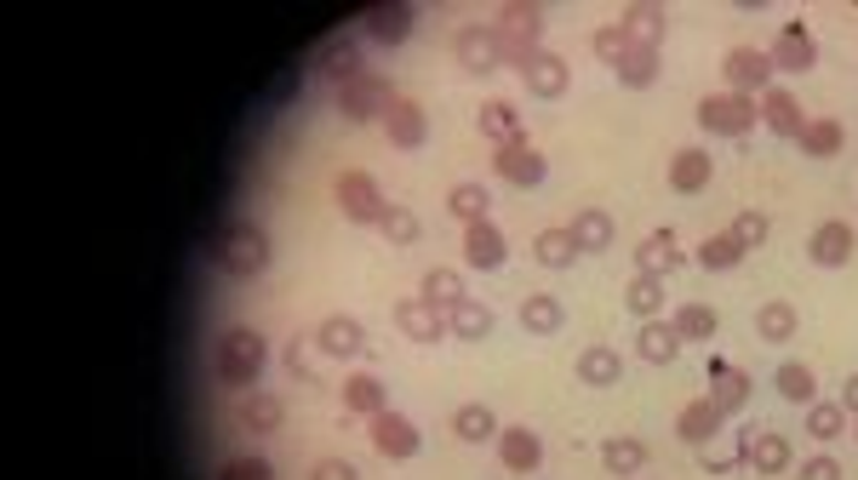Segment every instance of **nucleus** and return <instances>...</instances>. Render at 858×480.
<instances>
[{
	"instance_id": "f257e3e1",
	"label": "nucleus",
	"mask_w": 858,
	"mask_h": 480,
	"mask_svg": "<svg viewBox=\"0 0 858 480\" xmlns=\"http://www.w3.org/2000/svg\"><path fill=\"white\" fill-rule=\"evenodd\" d=\"M212 263L236 281H252V274L270 269V234L252 229V223H223L212 234Z\"/></svg>"
},
{
	"instance_id": "f03ea898",
	"label": "nucleus",
	"mask_w": 858,
	"mask_h": 480,
	"mask_svg": "<svg viewBox=\"0 0 858 480\" xmlns=\"http://www.w3.org/2000/svg\"><path fill=\"white\" fill-rule=\"evenodd\" d=\"M263 361H270V349H263V332H252V326L218 332V384L252 389L258 372H263Z\"/></svg>"
},
{
	"instance_id": "7ed1b4c3",
	"label": "nucleus",
	"mask_w": 858,
	"mask_h": 480,
	"mask_svg": "<svg viewBox=\"0 0 858 480\" xmlns=\"http://www.w3.org/2000/svg\"><path fill=\"white\" fill-rule=\"evenodd\" d=\"M492 34H499V58L526 69L544 46H538V34H544V7H504L499 18H492Z\"/></svg>"
},
{
	"instance_id": "20e7f679",
	"label": "nucleus",
	"mask_w": 858,
	"mask_h": 480,
	"mask_svg": "<svg viewBox=\"0 0 858 480\" xmlns=\"http://www.w3.org/2000/svg\"><path fill=\"white\" fill-rule=\"evenodd\" d=\"M699 126L710 137H750L755 126H762V115H755V97L710 92V97H699Z\"/></svg>"
},
{
	"instance_id": "39448f33",
	"label": "nucleus",
	"mask_w": 858,
	"mask_h": 480,
	"mask_svg": "<svg viewBox=\"0 0 858 480\" xmlns=\"http://www.w3.org/2000/svg\"><path fill=\"white\" fill-rule=\"evenodd\" d=\"M333 195H338V212H344L349 223H367V229H378V223H384V212H389V200L378 195V184L367 178V171H338Z\"/></svg>"
},
{
	"instance_id": "423d86ee",
	"label": "nucleus",
	"mask_w": 858,
	"mask_h": 480,
	"mask_svg": "<svg viewBox=\"0 0 858 480\" xmlns=\"http://www.w3.org/2000/svg\"><path fill=\"white\" fill-rule=\"evenodd\" d=\"M333 103H338V115H344V121L367 126V121H384V115H389L395 92H389L384 75H360V81H349L344 92H333Z\"/></svg>"
},
{
	"instance_id": "0eeeda50",
	"label": "nucleus",
	"mask_w": 858,
	"mask_h": 480,
	"mask_svg": "<svg viewBox=\"0 0 858 480\" xmlns=\"http://www.w3.org/2000/svg\"><path fill=\"white\" fill-rule=\"evenodd\" d=\"M310 75H315L321 86L344 92L349 81L367 75V69H360V46H355V41H326V46L315 52V63H310Z\"/></svg>"
},
{
	"instance_id": "6e6552de",
	"label": "nucleus",
	"mask_w": 858,
	"mask_h": 480,
	"mask_svg": "<svg viewBox=\"0 0 858 480\" xmlns=\"http://www.w3.org/2000/svg\"><path fill=\"white\" fill-rule=\"evenodd\" d=\"M721 75H728V92L739 97H762L767 92V75H773V58L755 52V46H733L728 63H721Z\"/></svg>"
},
{
	"instance_id": "1a4fd4ad",
	"label": "nucleus",
	"mask_w": 858,
	"mask_h": 480,
	"mask_svg": "<svg viewBox=\"0 0 858 480\" xmlns=\"http://www.w3.org/2000/svg\"><path fill=\"white\" fill-rule=\"evenodd\" d=\"M739 446H744V463L762 474V480H773V474L789 469V440H784L778 429H755V424H750V429L739 435Z\"/></svg>"
},
{
	"instance_id": "9d476101",
	"label": "nucleus",
	"mask_w": 858,
	"mask_h": 480,
	"mask_svg": "<svg viewBox=\"0 0 858 480\" xmlns=\"http://www.w3.org/2000/svg\"><path fill=\"white\" fill-rule=\"evenodd\" d=\"M458 63L470 69V75H492L504 58H499V34H492V23H464L458 29V41H452Z\"/></svg>"
},
{
	"instance_id": "9b49d317",
	"label": "nucleus",
	"mask_w": 858,
	"mask_h": 480,
	"mask_svg": "<svg viewBox=\"0 0 858 480\" xmlns=\"http://www.w3.org/2000/svg\"><path fill=\"white\" fill-rule=\"evenodd\" d=\"M360 29H367L378 46H401V41H412L418 12L407 7V0H384V7H373L367 18H360Z\"/></svg>"
},
{
	"instance_id": "f8f14e48",
	"label": "nucleus",
	"mask_w": 858,
	"mask_h": 480,
	"mask_svg": "<svg viewBox=\"0 0 858 480\" xmlns=\"http://www.w3.org/2000/svg\"><path fill=\"white\" fill-rule=\"evenodd\" d=\"M373 446L384 458H418V446H423V435H418V424L412 418H401V411H378L373 418Z\"/></svg>"
},
{
	"instance_id": "ddd939ff",
	"label": "nucleus",
	"mask_w": 858,
	"mask_h": 480,
	"mask_svg": "<svg viewBox=\"0 0 858 480\" xmlns=\"http://www.w3.org/2000/svg\"><path fill=\"white\" fill-rule=\"evenodd\" d=\"M767 58H773V69H789V75H807V69L818 63V41H813V29H807V23H784Z\"/></svg>"
},
{
	"instance_id": "4468645a",
	"label": "nucleus",
	"mask_w": 858,
	"mask_h": 480,
	"mask_svg": "<svg viewBox=\"0 0 858 480\" xmlns=\"http://www.w3.org/2000/svg\"><path fill=\"white\" fill-rule=\"evenodd\" d=\"M395 326H401V337H412V343H441L447 337V309L423 303V298H407V303H395Z\"/></svg>"
},
{
	"instance_id": "2eb2a0df",
	"label": "nucleus",
	"mask_w": 858,
	"mask_h": 480,
	"mask_svg": "<svg viewBox=\"0 0 858 480\" xmlns=\"http://www.w3.org/2000/svg\"><path fill=\"white\" fill-rule=\"evenodd\" d=\"M492 166H499V178H504L510 189H538V184L550 178V166H544V155H538L533 144L499 149V155H492Z\"/></svg>"
},
{
	"instance_id": "dca6fc26",
	"label": "nucleus",
	"mask_w": 858,
	"mask_h": 480,
	"mask_svg": "<svg viewBox=\"0 0 858 480\" xmlns=\"http://www.w3.org/2000/svg\"><path fill=\"white\" fill-rule=\"evenodd\" d=\"M504 258H510V240H504V229L499 223H475V229H464V263L470 269H481V274H492V269H504Z\"/></svg>"
},
{
	"instance_id": "f3484780",
	"label": "nucleus",
	"mask_w": 858,
	"mask_h": 480,
	"mask_svg": "<svg viewBox=\"0 0 858 480\" xmlns=\"http://www.w3.org/2000/svg\"><path fill=\"white\" fill-rule=\"evenodd\" d=\"M521 86L533 92V97H544V103L567 97V86H573V75H567V58H555V52H538L533 63L521 69Z\"/></svg>"
},
{
	"instance_id": "a211bd4d",
	"label": "nucleus",
	"mask_w": 858,
	"mask_h": 480,
	"mask_svg": "<svg viewBox=\"0 0 858 480\" xmlns=\"http://www.w3.org/2000/svg\"><path fill=\"white\" fill-rule=\"evenodd\" d=\"M681 269V240L676 229H652L641 247H636V274H652V281H665V274Z\"/></svg>"
},
{
	"instance_id": "6ab92c4d",
	"label": "nucleus",
	"mask_w": 858,
	"mask_h": 480,
	"mask_svg": "<svg viewBox=\"0 0 858 480\" xmlns=\"http://www.w3.org/2000/svg\"><path fill=\"white\" fill-rule=\"evenodd\" d=\"M755 115H762V126H767L773 137H802V126H807L802 103L789 97L784 86H767V92H762V103H755Z\"/></svg>"
},
{
	"instance_id": "aec40b11",
	"label": "nucleus",
	"mask_w": 858,
	"mask_h": 480,
	"mask_svg": "<svg viewBox=\"0 0 858 480\" xmlns=\"http://www.w3.org/2000/svg\"><path fill=\"white\" fill-rule=\"evenodd\" d=\"M384 132H389V144H395V149H418L423 137H429L423 103H418V97H395V103H389V115H384Z\"/></svg>"
},
{
	"instance_id": "412c9836",
	"label": "nucleus",
	"mask_w": 858,
	"mask_h": 480,
	"mask_svg": "<svg viewBox=\"0 0 858 480\" xmlns=\"http://www.w3.org/2000/svg\"><path fill=\"white\" fill-rule=\"evenodd\" d=\"M499 458H504L510 474H533L544 463V440L526 424H510V429H499Z\"/></svg>"
},
{
	"instance_id": "4be33fe9",
	"label": "nucleus",
	"mask_w": 858,
	"mask_h": 480,
	"mask_svg": "<svg viewBox=\"0 0 858 480\" xmlns=\"http://www.w3.org/2000/svg\"><path fill=\"white\" fill-rule=\"evenodd\" d=\"M315 349H321V355H333V361H349V355L367 349V326H360L355 315H333V321H321Z\"/></svg>"
},
{
	"instance_id": "5701e85b",
	"label": "nucleus",
	"mask_w": 858,
	"mask_h": 480,
	"mask_svg": "<svg viewBox=\"0 0 858 480\" xmlns=\"http://www.w3.org/2000/svg\"><path fill=\"white\" fill-rule=\"evenodd\" d=\"M710 400L721 406V418H733V411H744V400H750V372H739V366H728V361H721V355H710Z\"/></svg>"
},
{
	"instance_id": "b1692460",
	"label": "nucleus",
	"mask_w": 858,
	"mask_h": 480,
	"mask_svg": "<svg viewBox=\"0 0 858 480\" xmlns=\"http://www.w3.org/2000/svg\"><path fill=\"white\" fill-rule=\"evenodd\" d=\"M807 258H813L818 269H841V263L852 258V229H847L841 218L818 223V229H813V240H807Z\"/></svg>"
},
{
	"instance_id": "393cba45",
	"label": "nucleus",
	"mask_w": 858,
	"mask_h": 480,
	"mask_svg": "<svg viewBox=\"0 0 858 480\" xmlns=\"http://www.w3.org/2000/svg\"><path fill=\"white\" fill-rule=\"evenodd\" d=\"M475 121H481V132H486V137H492V144H499V149H515V144H526V121H521V115L510 109L504 97H486Z\"/></svg>"
},
{
	"instance_id": "a878e982",
	"label": "nucleus",
	"mask_w": 858,
	"mask_h": 480,
	"mask_svg": "<svg viewBox=\"0 0 858 480\" xmlns=\"http://www.w3.org/2000/svg\"><path fill=\"white\" fill-rule=\"evenodd\" d=\"M636 355H641L647 366H670V361L681 355V332H676V321H647L641 337H636Z\"/></svg>"
},
{
	"instance_id": "bb28decb",
	"label": "nucleus",
	"mask_w": 858,
	"mask_h": 480,
	"mask_svg": "<svg viewBox=\"0 0 858 480\" xmlns=\"http://www.w3.org/2000/svg\"><path fill=\"white\" fill-rule=\"evenodd\" d=\"M721 424H728V418H721V406L704 395V400L681 406V424H676V435H681V440H692V446H710V440L721 435Z\"/></svg>"
},
{
	"instance_id": "cd10ccee",
	"label": "nucleus",
	"mask_w": 858,
	"mask_h": 480,
	"mask_svg": "<svg viewBox=\"0 0 858 480\" xmlns=\"http://www.w3.org/2000/svg\"><path fill=\"white\" fill-rule=\"evenodd\" d=\"M710 171H715V160H710L704 149H676V160H670V189H676V195H699V189L710 184Z\"/></svg>"
},
{
	"instance_id": "c85d7f7f",
	"label": "nucleus",
	"mask_w": 858,
	"mask_h": 480,
	"mask_svg": "<svg viewBox=\"0 0 858 480\" xmlns=\"http://www.w3.org/2000/svg\"><path fill=\"white\" fill-rule=\"evenodd\" d=\"M578 377H584V384H596V389H613L624 377V355L607 349V343H589V349L578 355Z\"/></svg>"
},
{
	"instance_id": "c756f323",
	"label": "nucleus",
	"mask_w": 858,
	"mask_h": 480,
	"mask_svg": "<svg viewBox=\"0 0 858 480\" xmlns=\"http://www.w3.org/2000/svg\"><path fill=\"white\" fill-rule=\"evenodd\" d=\"M533 258H538L544 269H573V263L584 258V247L573 240V229H538V240H533Z\"/></svg>"
},
{
	"instance_id": "7c9ffc66",
	"label": "nucleus",
	"mask_w": 858,
	"mask_h": 480,
	"mask_svg": "<svg viewBox=\"0 0 858 480\" xmlns=\"http://www.w3.org/2000/svg\"><path fill=\"white\" fill-rule=\"evenodd\" d=\"M338 395H344L349 411H360V418H378V411H389V406H384V384H378L373 372H349Z\"/></svg>"
},
{
	"instance_id": "2f4dec72",
	"label": "nucleus",
	"mask_w": 858,
	"mask_h": 480,
	"mask_svg": "<svg viewBox=\"0 0 858 480\" xmlns=\"http://www.w3.org/2000/svg\"><path fill=\"white\" fill-rule=\"evenodd\" d=\"M452 435H458V440H470V446L499 440V418H492V406L470 400V406H458V411H452Z\"/></svg>"
},
{
	"instance_id": "473e14b6",
	"label": "nucleus",
	"mask_w": 858,
	"mask_h": 480,
	"mask_svg": "<svg viewBox=\"0 0 858 480\" xmlns=\"http://www.w3.org/2000/svg\"><path fill=\"white\" fill-rule=\"evenodd\" d=\"M567 229H573V240H578L584 252H607L613 234H618V229H613V212H596V206H584V212H578Z\"/></svg>"
},
{
	"instance_id": "72a5a7b5",
	"label": "nucleus",
	"mask_w": 858,
	"mask_h": 480,
	"mask_svg": "<svg viewBox=\"0 0 858 480\" xmlns=\"http://www.w3.org/2000/svg\"><path fill=\"white\" fill-rule=\"evenodd\" d=\"M281 418H286V406H281V395H270V389H252L247 400H241V429H252V435H270V429H281Z\"/></svg>"
},
{
	"instance_id": "f704fd0d",
	"label": "nucleus",
	"mask_w": 858,
	"mask_h": 480,
	"mask_svg": "<svg viewBox=\"0 0 858 480\" xmlns=\"http://www.w3.org/2000/svg\"><path fill=\"white\" fill-rule=\"evenodd\" d=\"M601 463H607V474L630 480V474L647 463V446H641L636 435H613V440H601Z\"/></svg>"
},
{
	"instance_id": "c9c22d12",
	"label": "nucleus",
	"mask_w": 858,
	"mask_h": 480,
	"mask_svg": "<svg viewBox=\"0 0 858 480\" xmlns=\"http://www.w3.org/2000/svg\"><path fill=\"white\" fill-rule=\"evenodd\" d=\"M447 332H452V337H464V343H481V337L492 332V309L475 303V298H464L458 309H447Z\"/></svg>"
},
{
	"instance_id": "e433bc0d",
	"label": "nucleus",
	"mask_w": 858,
	"mask_h": 480,
	"mask_svg": "<svg viewBox=\"0 0 858 480\" xmlns=\"http://www.w3.org/2000/svg\"><path fill=\"white\" fill-rule=\"evenodd\" d=\"M624 303H630V315L658 321V315H665V303H670V292H665V281H652V274H636V281L624 286Z\"/></svg>"
},
{
	"instance_id": "4c0bfd02",
	"label": "nucleus",
	"mask_w": 858,
	"mask_h": 480,
	"mask_svg": "<svg viewBox=\"0 0 858 480\" xmlns=\"http://www.w3.org/2000/svg\"><path fill=\"white\" fill-rule=\"evenodd\" d=\"M796 144H802V155H813V160H830V155H841L847 132H841V121H807Z\"/></svg>"
},
{
	"instance_id": "58836bf2",
	"label": "nucleus",
	"mask_w": 858,
	"mask_h": 480,
	"mask_svg": "<svg viewBox=\"0 0 858 480\" xmlns=\"http://www.w3.org/2000/svg\"><path fill=\"white\" fill-rule=\"evenodd\" d=\"M447 212L464 223V229H475V223H486V212H492V195H486L481 184H458V189L447 195Z\"/></svg>"
},
{
	"instance_id": "ea45409f",
	"label": "nucleus",
	"mask_w": 858,
	"mask_h": 480,
	"mask_svg": "<svg viewBox=\"0 0 858 480\" xmlns=\"http://www.w3.org/2000/svg\"><path fill=\"white\" fill-rule=\"evenodd\" d=\"M418 298H423V303H436V309H458L470 292H464V274H458V269H429Z\"/></svg>"
},
{
	"instance_id": "a19ab883",
	"label": "nucleus",
	"mask_w": 858,
	"mask_h": 480,
	"mask_svg": "<svg viewBox=\"0 0 858 480\" xmlns=\"http://www.w3.org/2000/svg\"><path fill=\"white\" fill-rule=\"evenodd\" d=\"M773 384H778L784 400H796V406H813V400H818V377H813V366H802V361H784Z\"/></svg>"
},
{
	"instance_id": "79ce46f5",
	"label": "nucleus",
	"mask_w": 858,
	"mask_h": 480,
	"mask_svg": "<svg viewBox=\"0 0 858 480\" xmlns=\"http://www.w3.org/2000/svg\"><path fill=\"white\" fill-rule=\"evenodd\" d=\"M561 321H567V315H561V303H555L550 292H533V298L521 303V326H526V332H538V337L561 332Z\"/></svg>"
},
{
	"instance_id": "37998d69",
	"label": "nucleus",
	"mask_w": 858,
	"mask_h": 480,
	"mask_svg": "<svg viewBox=\"0 0 858 480\" xmlns=\"http://www.w3.org/2000/svg\"><path fill=\"white\" fill-rule=\"evenodd\" d=\"M755 332L767 343H789L796 337V303H762L755 309Z\"/></svg>"
},
{
	"instance_id": "c03bdc74",
	"label": "nucleus",
	"mask_w": 858,
	"mask_h": 480,
	"mask_svg": "<svg viewBox=\"0 0 858 480\" xmlns=\"http://www.w3.org/2000/svg\"><path fill=\"white\" fill-rule=\"evenodd\" d=\"M676 332H681V343H710L715 337V309L710 303H681L676 309Z\"/></svg>"
},
{
	"instance_id": "a18cd8bd",
	"label": "nucleus",
	"mask_w": 858,
	"mask_h": 480,
	"mask_svg": "<svg viewBox=\"0 0 858 480\" xmlns=\"http://www.w3.org/2000/svg\"><path fill=\"white\" fill-rule=\"evenodd\" d=\"M618 23L636 34V46H652V52H658V41H665V29H670V23H665V12H658V7H630V12H624Z\"/></svg>"
},
{
	"instance_id": "49530a36",
	"label": "nucleus",
	"mask_w": 858,
	"mask_h": 480,
	"mask_svg": "<svg viewBox=\"0 0 858 480\" xmlns=\"http://www.w3.org/2000/svg\"><path fill=\"white\" fill-rule=\"evenodd\" d=\"M699 263H704L710 274H728V269H739V263H744V247H739L733 234H710L704 247H699Z\"/></svg>"
},
{
	"instance_id": "de8ad7c7",
	"label": "nucleus",
	"mask_w": 858,
	"mask_h": 480,
	"mask_svg": "<svg viewBox=\"0 0 858 480\" xmlns=\"http://www.w3.org/2000/svg\"><path fill=\"white\" fill-rule=\"evenodd\" d=\"M618 81L630 86V92H647V86L658 81V52H652V46H636L630 58L618 63Z\"/></svg>"
},
{
	"instance_id": "09e8293b",
	"label": "nucleus",
	"mask_w": 858,
	"mask_h": 480,
	"mask_svg": "<svg viewBox=\"0 0 858 480\" xmlns=\"http://www.w3.org/2000/svg\"><path fill=\"white\" fill-rule=\"evenodd\" d=\"M739 463H744V446H739V440H721V435H715L710 446H699V469H704V474H733Z\"/></svg>"
},
{
	"instance_id": "8fccbe9b",
	"label": "nucleus",
	"mask_w": 858,
	"mask_h": 480,
	"mask_svg": "<svg viewBox=\"0 0 858 480\" xmlns=\"http://www.w3.org/2000/svg\"><path fill=\"white\" fill-rule=\"evenodd\" d=\"M847 429V411H841V400H813L807 406V435H818V440H836Z\"/></svg>"
},
{
	"instance_id": "3c124183",
	"label": "nucleus",
	"mask_w": 858,
	"mask_h": 480,
	"mask_svg": "<svg viewBox=\"0 0 858 480\" xmlns=\"http://www.w3.org/2000/svg\"><path fill=\"white\" fill-rule=\"evenodd\" d=\"M630 52H636V34L624 29V23H607V29H596V58H601V63H613V69H618V63L630 58Z\"/></svg>"
},
{
	"instance_id": "603ef678",
	"label": "nucleus",
	"mask_w": 858,
	"mask_h": 480,
	"mask_svg": "<svg viewBox=\"0 0 858 480\" xmlns=\"http://www.w3.org/2000/svg\"><path fill=\"white\" fill-rule=\"evenodd\" d=\"M378 229H384V240H395V247H412V240L423 234V223H418V218L407 212V206H389Z\"/></svg>"
},
{
	"instance_id": "864d4df0",
	"label": "nucleus",
	"mask_w": 858,
	"mask_h": 480,
	"mask_svg": "<svg viewBox=\"0 0 858 480\" xmlns=\"http://www.w3.org/2000/svg\"><path fill=\"white\" fill-rule=\"evenodd\" d=\"M728 234H733V240H739V247L750 252V247H762V240L773 234V218H767V212H739Z\"/></svg>"
},
{
	"instance_id": "5fc2aeb1",
	"label": "nucleus",
	"mask_w": 858,
	"mask_h": 480,
	"mask_svg": "<svg viewBox=\"0 0 858 480\" xmlns=\"http://www.w3.org/2000/svg\"><path fill=\"white\" fill-rule=\"evenodd\" d=\"M218 480H275V463L270 458H229L218 469Z\"/></svg>"
},
{
	"instance_id": "6e6d98bb",
	"label": "nucleus",
	"mask_w": 858,
	"mask_h": 480,
	"mask_svg": "<svg viewBox=\"0 0 858 480\" xmlns=\"http://www.w3.org/2000/svg\"><path fill=\"white\" fill-rule=\"evenodd\" d=\"M796 480H841V463H836L830 452H813V458L796 469Z\"/></svg>"
},
{
	"instance_id": "4d7b16f0",
	"label": "nucleus",
	"mask_w": 858,
	"mask_h": 480,
	"mask_svg": "<svg viewBox=\"0 0 858 480\" xmlns=\"http://www.w3.org/2000/svg\"><path fill=\"white\" fill-rule=\"evenodd\" d=\"M310 480H360V469L344 463V458H321V463L310 469Z\"/></svg>"
},
{
	"instance_id": "13d9d810",
	"label": "nucleus",
	"mask_w": 858,
	"mask_h": 480,
	"mask_svg": "<svg viewBox=\"0 0 858 480\" xmlns=\"http://www.w3.org/2000/svg\"><path fill=\"white\" fill-rule=\"evenodd\" d=\"M286 366H292V377H310V337H299V343H292Z\"/></svg>"
},
{
	"instance_id": "bf43d9fd",
	"label": "nucleus",
	"mask_w": 858,
	"mask_h": 480,
	"mask_svg": "<svg viewBox=\"0 0 858 480\" xmlns=\"http://www.w3.org/2000/svg\"><path fill=\"white\" fill-rule=\"evenodd\" d=\"M841 411H847V418H858V372L841 384Z\"/></svg>"
}]
</instances>
